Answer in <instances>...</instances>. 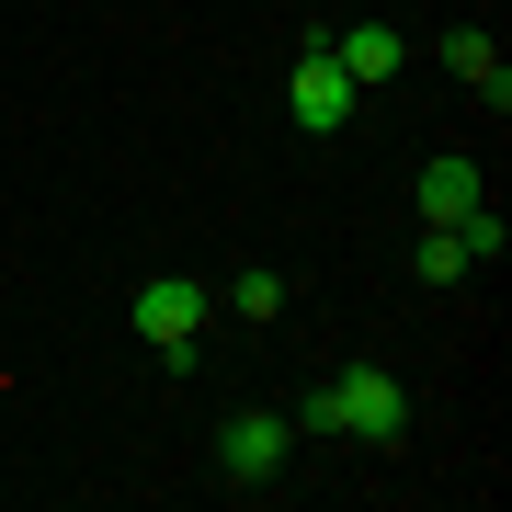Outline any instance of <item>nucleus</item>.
Returning <instances> with one entry per match:
<instances>
[{"label":"nucleus","instance_id":"f257e3e1","mask_svg":"<svg viewBox=\"0 0 512 512\" xmlns=\"http://www.w3.org/2000/svg\"><path fill=\"white\" fill-rule=\"evenodd\" d=\"M296 433H365V444H399L410 433V387L387 365H342L330 387H308L296 399Z\"/></svg>","mask_w":512,"mask_h":512},{"label":"nucleus","instance_id":"39448f33","mask_svg":"<svg viewBox=\"0 0 512 512\" xmlns=\"http://www.w3.org/2000/svg\"><path fill=\"white\" fill-rule=\"evenodd\" d=\"M319 46L342 57L353 92H365V80H399V35H387V23H342V35H319Z\"/></svg>","mask_w":512,"mask_h":512},{"label":"nucleus","instance_id":"9d476101","mask_svg":"<svg viewBox=\"0 0 512 512\" xmlns=\"http://www.w3.org/2000/svg\"><path fill=\"white\" fill-rule=\"evenodd\" d=\"M456 274H467V251H456V239L433 228V239H421V285H456Z\"/></svg>","mask_w":512,"mask_h":512},{"label":"nucleus","instance_id":"1a4fd4ad","mask_svg":"<svg viewBox=\"0 0 512 512\" xmlns=\"http://www.w3.org/2000/svg\"><path fill=\"white\" fill-rule=\"evenodd\" d=\"M228 308H239V319H274V308H285V285H274V274H239V285H228Z\"/></svg>","mask_w":512,"mask_h":512},{"label":"nucleus","instance_id":"6e6552de","mask_svg":"<svg viewBox=\"0 0 512 512\" xmlns=\"http://www.w3.org/2000/svg\"><path fill=\"white\" fill-rule=\"evenodd\" d=\"M444 239H456V251H467V262H501V239H512V228L490 217V194H478V205H467V217H444Z\"/></svg>","mask_w":512,"mask_h":512},{"label":"nucleus","instance_id":"0eeeda50","mask_svg":"<svg viewBox=\"0 0 512 512\" xmlns=\"http://www.w3.org/2000/svg\"><path fill=\"white\" fill-rule=\"evenodd\" d=\"M410 205H421V217H433V228H444V217H467V205H478V171H467V160H421Z\"/></svg>","mask_w":512,"mask_h":512},{"label":"nucleus","instance_id":"7ed1b4c3","mask_svg":"<svg viewBox=\"0 0 512 512\" xmlns=\"http://www.w3.org/2000/svg\"><path fill=\"white\" fill-rule=\"evenodd\" d=\"M126 319L171 353V342H194V330H205V285H194V274H148V285L126 296Z\"/></svg>","mask_w":512,"mask_h":512},{"label":"nucleus","instance_id":"423d86ee","mask_svg":"<svg viewBox=\"0 0 512 512\" xmlns=\"http://www.w3.org/2000/svg\"><path fill=\"white\" fill-rule=\"evenodd\" d=\"M444 69H456V80H478V92H490V114L512 103V69H501V46L478 35V23H456V35H444Z\"/></svg>","mask_w":512,"mask_h":512},{"label":"nucleus","instance_id":"f03ea898","mask_svg":"<svg viewBox=\"0 0 512 512\" xmlns=\"http://www.w3.org/2000/svg\"><path fill=\"white\" fill-rule=\"evenodd\" d=\"M285 444H296V421H285V410H239L228 433H217V467L239 478V490H262V478L285 467Z\"/></svg>","mask_w":512,"mask_h":512},{"label":"nucleus","instance_id":"20e7f679","mask_svg":"<svg viewBox=\"0 0 512 512\" xmlns=\"http://www.w3.org/2000/svg\"><path fill=\"white\" fill-rule=\"evenodd\" d=\"M285 103H296V126H308V137L353 126V80H342V57L308 46V57H296V80H285Z\"/></svg>","mask_w":512,"mask_h":512}]
</instances>
